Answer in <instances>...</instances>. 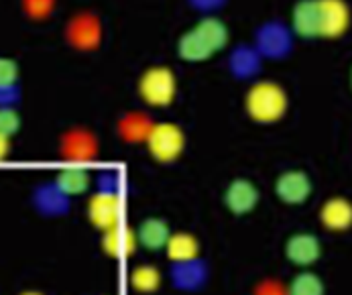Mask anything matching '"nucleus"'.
<instances>
[{
    "instance_id": "1",
    "label": "nucleus",
    "mask_w": 352,
    "mask_h": 295,
    "mask_svg": "<svg viewBox=\"0 0 352 295\" xmlns=\"http://www.w3.org/2000/svg\"><path fill=\"white\" fill-rule=\"evenodd\" d=\"M86 216L100 232L122 222V194L116 171H102L94 179V190L86 204Z\"/></svg>"
},
{
    "instance_id": "2",
    "label": "nucleus",
    "mask_w": 352,
    "mask_h": 295,
    "mask_svg": "<svg viewBox=\"0 0 352 295\" xmlns=\"http://www.w3.org/2000/svg\"><path fill=\"white\" fill-rule=\"evenodd\" d=\"M228 41V27L216 17H206L179 37L177 55L184 61H206L224 50Z\"/></svg>"
},
{
    "instance_id": "3",
    "label": "nucleus",
    "mask_w": 352,
    "mask_h": 295,
    "mask_svg": "<svg viewBox=\"0 0 352 295\" xmlns=\"http://www.w3.org/2000/svg\"><path fill=\"white\" fill-rule=\"evenodd\" d=\"M289 108L287 92L277 82H256L247 90L245 110L251 120L258 124H275L279 122Z\"/></svg>"
},
{
    "instance_id": "4",
    "label": "nucleus",
    "mask_w": 352,
    "mask_h": 295,
    "mask_svg": "<svg viewBox=\"0 0 352 295\" xmlns=\"http://www.w3.org/2000/svg\"><path fill=\"white\" fill-rule=\"evenodd\" d=\"M137 90L147 106L169 108L177 96V76L167 65H151L141 74Z\"/></svg>"
},
{
    "instance_id": "5",
    "label": "nucleus",
    "mask_w": 352,
    "mask_h": 295,
    "mask_svg": "<svg viewBox=\"0 0 352 295\" xmlns=\"http://www.w3.org/2000/svg\"><path fill=\"white\" fill-rule=\"evenodd\" d=\"M59 159L69 165H88L100 157V139L88 127H72L59 137Z\"/></svg>"
},
{
    "instance_id": "6",
    "label": "nucleus",
    "mask_w": 352,
    "mask_h": 295,
    "mask_svg": "<svg viewBox=\"0 0 352 295\" xmlns=\"http://www.w3.org/2000/svg\"><path fill=\"white\" fill-rule=\"evenodd\" d=\"M145 145L153 161L161 165H171L186 151V133L175 122H155Z\"/></svg>"
},
{
    "instance_id": "7",
    "label": "nucleus",
    "mask_w": 352,
    "mask_h": 295,
    "mask_svg": "<svg viewBox=\"0 0 352 295\" xmlns=\"http://www.w3.org/2000/svg\"><path fill=\"white\" fill-rule=\"evenodd\" d=\"M104 39L100 17L90 10L76 12L65 25V41L78 51H96Z\"/></svg>"
},
{
    "instance_id": "8",
    "label": "nucleus",
    "mask_w": 352,
    "mask_h": 295,
    "mask_svg": "<svg viewBox=\"0 0 352 295\" xmlns=\"http://www.w3.org/2000/svg\"><path fill=\"white\" fill-rule=\"evenodd\" d=\"M210 267L201 259L186 261V263H169V281L173 289L182 294H196L208 285Z\"/></svg>"
},
{
    "instance_id": "9",
    "label": "nucleus",
    "mask_w": 352,
    "mask_h": 295,
    "mask_svg": "<svg viewBox=\"0 0 352 295\" xmlns=\"http://www.w3.org/2000/svg\"><path fill=\"white\" fill-rule=\"evenodd\" d=\"M314 192L311 177L302 169H287L275 179V196L285 206H302Z\"/></svg>"
},
{
    "instance_id": "10",
    "label": "nucleus",
    "mask_w": 352,
    "mask_h": 295,
    "mask_svg": "<svg viewBox=\"0 0 352 295\" xmlns=\"http://www.w3.org/2000/svg\"><path fill=\"white\" fill-rule=\"evenodd\" d=\"M222 201H224V208L232 216L241 218V216H249L252 210L258 206L261 192H258V188L252 184L251 179L236 177V179H232L226 186V190L222 194Z\"/></svg>"
},
{
    "instance_id": "11",
    "label": "nucleus",
    "mask_w": 352,
    "mask_h": 295,
    "mask_svg": "<svg viewBox=\"0 0 352 295\" xmlns=\"http://www.w3.org/2000/svg\"><path fill=\"white\" fill-rule=\"evenodd\" d=\"M320 8V37L338 39L351 27V8L344 0H318Z\"/></svg>"
},
{
    "instance_id": "12",
    "label": "nucleus",
    "mask_w": 352,
    "mask_h": 295,
    "mask_svg": "<svg viewBox=\"0 0 352 295\" xmlns=\"http://www.w3.org/2000/svg\"><path fill=\"white\" fill-rule=\"evenodd\" d=\"M100 248L108 259H129L139 250L137 232L131 224L120 222L108 230L100 232Z\"/></svg>"
},
{
    "instance_id": "13",
    "label": "nucleus",
    "mask_w": 352,
    "mask_h": 295,
    "mask_svg": "<svg viewBox=\"0 0 352 295\" xmlns=\"http://www.w3.org/2000/svg\"><path fill=\"white\" fill-rule=\"evenodd\" d=\"M285 256L300 269H311L322 259V243L311 232H296L285 241Z\"/></svg>"
},
{
    "instance_id": "14",
    "label": "nucleus",
    "mask_w": 352,
    "mask_h": 295,
    "mask_svg": "<svg viewBox=\"0 0 352 295\" xmlns=\"http://www.w3.org/2000/svg\"><path fill=\"white\" fill-rule=\"evenodd\" d=\"M153 127H155V120L149 112L129 110L120 114V118L116 120V135L126 145H141V143H147Z\"/></svg>"
},
{
    "instance_id": "15",
    "label": "nucleus",
    "mask_w": 352,
    "mask_h": 295,
    "mask_svg": "<svg viewBox=\"0 0 352 295\" xmlns=\"http://www.w3.org/2000/svg\"><path fill=\"white\" fill-rule=\"evenodd\" d=\"M318 220L328 232H349L352 228V201L344 196L328 197L320 206Z\"/></svg>"
},
{
    "instance_id": "16",
    "label": "nucleus",
    "mask_w": 352,
    "mask_h": 295,
    "mask_svg": "<svg viewBox=\"0 0 352 295\" xmlns=\"http://www.w3.org/2000/svg\"><path fill=\"white\" fill-rule=\"evenodd\" d=\"M137 243L139 248H145L149 252H163L165 246L169 243L173 230L169 226V222L161 216H149L145 218L137 228Z\"/></svg>"
},
{
    "instance_id": "17",
    "label": "nucleus",
    "mask_w": 352,
    "mask_h": 295,
    "mask_svg": "<svg viewBox=\"0 0 352 295\" xmlns=\"http://www.w3.org/2000/svg\"><path fill=\"white\" fill-rule=\"evenodd\" d=\"M61 194H65L67 197L74 196H84L92 190L94 186V175L82 167V165H72V167H65L61 169L57 175H55V182H53Z\"/></svg>"
},
{
    "instance_id": "18",
    "label": "nucleus",
    "mask_w": 352,
    "mask_h": 295,
    "mask_svg": "<svg viewBox=\"0 0 352 295\" xmlns=\"http://www.w3.org/2000/svg\"><path fill=\"white\" fill-rule=\"evenodd\" d=\"M294 31L303 39L320 37V8L318 0H300L292 12Z\"/></svg>"
},
{
    "instance_id": "19",
    "label": "nucleus",
    "mask_w": 352,
    "mask_h": 295,
    "mask_svg": "<svg viewBox=\"0 0 352 295\" xmlns=\"http://www.w3.org/2000/svg\"><path fill=\"white\" fill-rule=\"evenodd\" d=\"M165 256L169 263H186V261H196L201 259V243L194 232H173L169 243L165 246Z\"/></svg>"
},
{
    "instance_id": "20",
    "label": "nucleus",
    "mask_w": 352,
    "mask_h": 295,
    "mask_svg": "<svg viewBox=\"0 0 352 295\" xmlns=\"http://www.w3.org/2000/svg\"><path fill=\"white\" fill-rule=\"evenodd\" d=\"M161 283H163V273L155 265H139L129 275L131 289L141 295H151L159 292Z\"/></svg>"
},
{
    "instance_id": "21",
    "label": "nucleus",
    "mask_w": 352,
    "mask_h": 295,
    "mask_svg": "<svg viewBox=\"0 0 352 295\" xmlns=\"http://www.w3.org/2000/svg\"><path fill=\"white\" fill-rule=\"evenodd\" d=\"M287 289H289V295H326V285L322 277L311 269H302L287 283Z\"/></svg>"
},
{
    "instance_id": "22",
    "label": "nucleus",
    "mask_w": 352,
    "mask_h": 295,
    "mask_svg": "<svg viewBox=\"0 0 352 295\" xmlns=\"http://www.w3.org/2000/svg\"><path fill=\"white\" fill-rule=\"evenodd\" d=\"M35 199H37L39 208L43 212H47V214H65L69 210V199L72 197L61 194L55 184H50V186H45V188H41L37 192Z\"/></svg>"
},
{
    "instance_id": "23",
    "label": "nucleus",
    "mask_w": 352,
    "mask_h": 295,
    "mask_svg": "<svg viewBox=\"0 0 352 295\" xmlns=\"http://www.w3.org/2000/svg\"><path fill=\"white\" fill-rule=\"evenodd\" d=\"M21 4H23V10L29 19L45 21L53 14L57 0H21Z\"/></svg>"
},
{
    "instance_id": "24",
    "label": "nucleus",
    "mask_w": 352,
    "mask_h": 295,
    "mask_svg": "<svg viewBox=\"0 0 352 295\" xmlns=\"http://www.w3.org/2000/svg\"><path fill=\"white\" fill-rule=\"evenodd\" d=\"M251 295H289V289L279 277H263L252 285Z\"/></svg>"
},
{
    "instance_id": "25",
    "label": "nucleus",
    "mask_w": 352,
    "mask_h": 295,
    "mask_svg": "<svg viewBox=\"0 0 352 295\" xmlns=\"http://www.w3.org/2000/svg\"><path fill=\"white\" fill-rule=\"evenodd\" d=\"M21 129V116L10 106H0V133L6 137L16 135Z\"/></svg>"
},
{
    "instance_id": "26",
    "label": "nucleus",
    "mask_w": 352,
    "mask_h": 295,
    "mask_svg": "<svg viewBox=\"0 0 352 295\" xmlns=\"http://www.w3.org/2000/svg\"><path fill=\"white\" fill-rule=\"evenodd\" d=\"M19 80V65L12 59L0 57V90L12 88Z\"/></svg>"
},
{
    "instance_id": "27",
    "label": "nucleus",
    "mask_w": 352,
    "mask_h": 295,
    "mask_svg": "<svg viewBox=\"0 0 352 295\" xmlns=\"http://www.w3.org/2000/svg\"><path fill=\"white\" fill-rule=\"evenodd\" d=\"M10 155V137L0 133V161H4Z\"/></svg>"
},
{
    "instance_id": "28",
    "label": "nucleus",
    "mask_w": 352,
    "mask_h": 295,
    "mask_svg": "<svg viewBox=\"0 0 352 295\" xmlns=\"http://www.w3.org/2000/svg\"><path fill=\"white\" fill-rule=\"evenodd\" d=\"M19 295H45L43 292H37V289H25V292H21Z\"/></svg>"
},
{
    "instance_id": "29",
    "label": "nucleus",
    "mask_w": 352,
    "mask_h": 295,
    "mask_svg": "<svg viewBox=\"0 0 352 295\" xmlns=\"http://www.w3.org/2000/svg\"><path fill=\"white\" fill-rule=\"evenodd\" d=\"M351 86H352V72H351Z\"/></svg>"
}]
</instances>
